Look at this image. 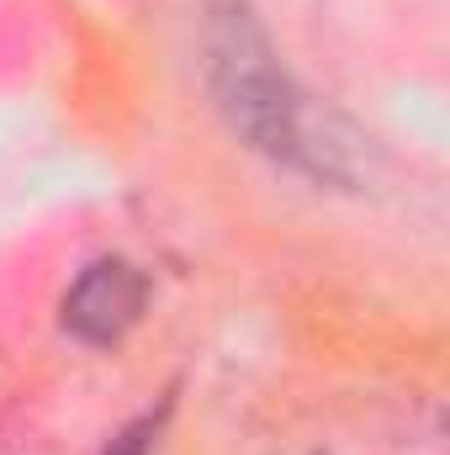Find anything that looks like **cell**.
<instances>
[{
    "label": "cell",
    "mask_w": 450,
    "mask_h": 455,
    "mask_svg": "<svg viewBox=\"0 0 450 455\" xmlns=\"http://www.w3.org/2000/svg\"><path fill=\"white\" fill-rule=\"evenodd\" d=\"M143 313V275L122 259L91 265L75 291L64 297V329L85 344H112L133 329V318Z\"/></svg>",
    "instance_id": "6da1fadb"
},
{
    "label": "cell",
    "mask_w": 450,
    "mask_h": 455,
    "mask_svg": "<svg viewBox=\"0 0 450 455\" xmlns=\"http://www.w3.org/2000/svg\"><path fill=\"white\" fill-rule=\"evenodd\" d=\"M107 455H149V424H133V429H122Z\"/></svg>",
    "instance_id": "7a4b0ae2"
}]
</instances>
